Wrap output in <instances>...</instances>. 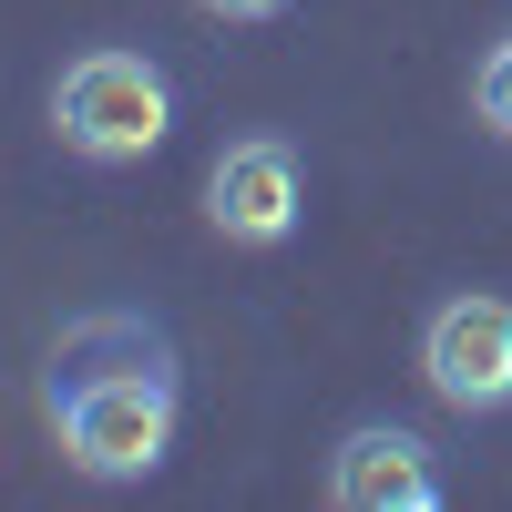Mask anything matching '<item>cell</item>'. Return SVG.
<instances>
[{"mask_svg":"<svg viewBox=\"0 0 512 512\" xmlns=\"http://www.w3.org/2000/svg\"><path fill=\"white\" fill-rule=\"evenodd\" d=\"M195 11H216V21H277L287 0H195Z\"/></svg>","mask_w":512,"mask_h":512,"instance_id":"52a82bcc","label":"cell"},{"mask_svg":"<svg viewBox=\"0 0 512 512\" xmlns=\"http://www.w3.org/2000/svg\"><path fill=\"white\" fill-rule=\"evenodd\" d=\"M420 379H431V400L461 410V420L512 410V297L451 287L441 308L420 318Z\"/></svg>","mask_w":512,"mask_h":512,"instance_id":"3957f363","label":"cell"},{"mask_svg":"<svg viewBox=\"0 0 512 512\" xmlns=\"http://www.w3.org/2000/svg\"><path fill=\"white\" fill-rule=\"evenodd\" d=\"M297 216H308V164L287 134H236L205 164V226L226 246H287Z\"/></svg>","mask_w":512,"mask_h":512,"instance_id":"277c9868","label":"cell"},{"mask_svg":"<svg viewBox=\"0 0 512 512\" xmlns=\"http://www.w3.org/2000/svg\"><path fill=\"white\" fill-rule=\"evenodd\" d=\"M472 113L492 123V134H502V144H512V31H502V41H492V52L472 62Z\"/></svg>","mask_w":512,"mask_h":512,"instance_id":"8992f818","label":"cell"},{"mask_svg":"<svg viewBox=\"0 0 512 512\" xmlns=\"http://www.w3.org/2000/svg\"><path fill=\"white\" fill-rule=\"evenodd\" d=\"M328 502L338 512H441V461L400 420H359L328 451Z\"/></svg>","mask_w":512,"mask_h":512,"instance_id":"5b68a950","label":"cell"},{"mask_svg":"<svg viewBox=\"0 0 512 512\" xmlns=\"http://www.w3.org/2000/svg\"><path fill=\"white\" fill-rule=\"evenodd\" d=\"M41 420L82 482H144L175 451L185 420V369L175 338L144 308H82L52 338V369H41Z\"/></svg>","mask_w":512,"mask_h":512,"instance_id":"6da1fadb","label":"cell"},{"mask_svg":"<svg viewBox=\"0 0 512 512\" xmlns=\"http://www.w3.org/2000/svg\"><path fill=\"white\" fill-rule=\"evenodd\" d=\"M52 134L82 164H144L164 134H175V72L154 52L93 41V52H72L62 82H52Z\"/></svg>","mask_w":512,"mask_h":512,"instance_id":"7a4b0ae2","label":"cell"}]
</instances>
